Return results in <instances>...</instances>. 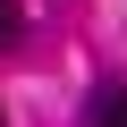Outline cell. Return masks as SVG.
<instances>
[{
    "label": "cell",
    "instance_id": "7a4b0ae2",
    "mask_svg": "<svg viewBox=\"0 0 127 127\" xmlns=\"http://www.w3.org/2000/svg\"><path fill=\"white\" fill-rule=\"evenodd\" d=\"M26 34V9H17V0H0V42H17Z\"/></svg>",
    "mask_w": 127,
    "mask_h": 127
},
{
    "label": "cell",
    "instance_id": "6da1fadb",
    "mask_svg": "<svg viewBox=\"0 0 127 127\" xmlns=\"http://www.w3.org/2000/svg\"><path fill=\"white\" fill-rule=\"evenodd\" d=\"M93 127H127V93H119V85H110V93L93 102Z\"/></svg>",
    "mask_w": 127,
    "mask_h": 127
}]
</instances>
